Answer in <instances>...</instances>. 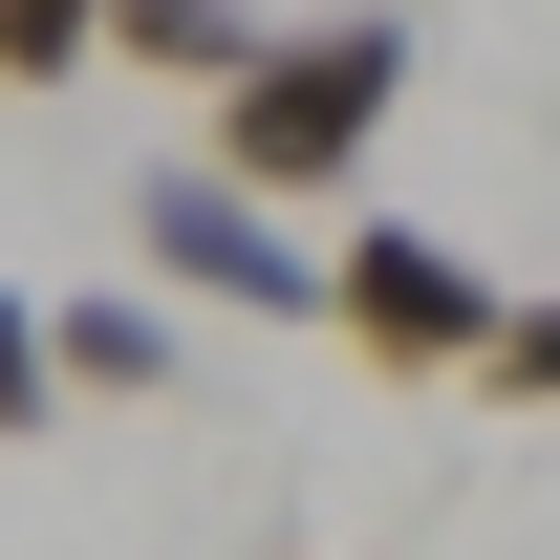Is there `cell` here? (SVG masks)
I'll use <instances>...</instances> for the list:
<instances>
[{
    "mask_svg": "<svg viewBox=\"0 0 560 560\" xmlns=\"http://www.w3.org/2000/svg\"><path fill=\"white\" fill-rule=\"evenodd\" d=\"M195 108H215V151H195L215 195H259V215H346L366 151H388V108H410V22H388V0H346V22H259Z\"/></svg>",
    "mask_w": 560,
    "mask_h": 560,
    "instance_id": "obj_1",
    "label": "cell"
},
{
    "mask_svg": "<svg viewBox=\"0 0 560 560\" xmlns=\"http://www.w3.org/2000/svg\"><path fill=\"white\" fill-rule=\"evenodd\" d=\"M302 259H324V324H346L388 388H475V346H495L475 237H431V215H346V237H302Z\"/></svg>",
    "mask_w": 560,
    "mask_h": 560,
    "instance_id": "obj_2",
    "label": "cell"
},
{
    "mask_svg": "<svg viewBox=\"0 0 560 560\" xmlns=\"http://www.w3.org/2000/svg\"><path fill=\"white\" fill-rule=\"evenodd\" d=\"M130 259H151V302H173V324H324V259H302V237H280L259 195H215L195 151H173V173H130Z\"/></svg>",
    "mask_w": 560,
    "mask_h": 560,
    "instance_id": "obj_3",
    "label": "cell"
},
{
    "mask_svg": "<svg viewBox=\"0 0 560 560\" xmlns=\"http://www.w3.org/2000/svg\"><path fill=\"white\" fill-rule=\"evenodd\" d=\"M66 410V388H44V302H22V280H0V453H22V431Z\"/></svg>",
    "mask_w": 560,
    "mask_h": 560,
    "instance_id": "obj_8",
    "label": "cell"
},
{
    "mask_svg": "<svg viewBox=\"0 0 560 560\" xmlns=\"http://www.w3.org/2000/svg\"><path fill=\"white\" fill-rule=\"evenodd\" d=\"M173 366H195V324H173L151 280H66V302H44V388H108V410H151Z\"/></svg>",
    "mask_w": 560,
    "mask_h": 560,
    "instance_id": "obj_4",
    "label": "cell"
},
{
    "mask_svg": "<svg viewBox=\"0 0 560 560\" xmlns=\"http://www.w3.org/2000/svg\"><path fill=\"white\" fill-rule=\"evenodd\" d=\"M495 410H560V302H495V346H475Z\"/></svg>",
    "mask_w": 560,
    "mask_h": 560,
    "instance_id": "obj_7",
    "label": "cell"
},
{
    "mask_svg": "<svg viewBox=\"0 0 560 560\" xmlns=\"http://www.w3.org/2000/svg\"><path fill=\"white\" fill-rule=\"evenodd\" d=\"M108 66V0H0V86H86Z\"/></svg>",
    "mask_w": 560,
    "mask_h": 560,
    "instance_id": "obj_6",
    "label": "cell"
},
{
    "mask_svg": "<svg viewBox=\"0 0 560 560\" xmlns=\"http://www.w3.org/2000/svg\"><path fill=\"white\" fill-rule=\"evenodd\" d=\"M237 44H259V0H108V66L130 86H215Z\"/></svg>",
    "mask_w": 560,
    "mask_h": 560,
    "instance_id": "obj_5",
    "label": "cell"
}]
</instances>
